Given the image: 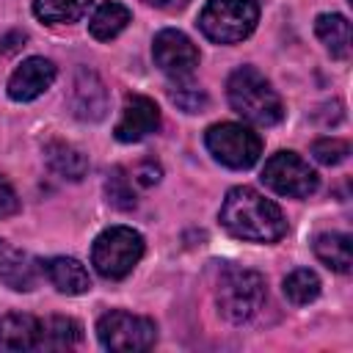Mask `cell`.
Segmentation results:
<instances>
[{
    "label": "cell",
    "mask_w": 353,
    "mask_h": 353,
    "mask_svg": "<svg viewBox=\"0 0 353 353\" xmlns=\"http://www.w3.org/2000/svg\"><path fill=\"white\" fill-rule=\"evenodd\" d=\"M91 0H33V11L41 22L61 25V22H74L83 17Z\"/></svg>",
    "instance_id": "obj_21"
},
{
    "label": "cell",
    "mask_w": 353,
    "mask_h": 353,
    "mask_svg": "<svg viewBox=\"0 0 353 353\" xmlns=\"http://www.w3.org/2000/svg\"><path fill=\"white\" fill-rule=\"evenodd\" d=\"M22 41H25V33L14 30V33H8V36H3V39H0V50H3V52H14Z\"/></svg>",
    "instance_id": "obj_28"
},
{
    "label": "cell",
    "mask_w": 353,
    "mask_h": 353,
    "mask_svg": "<svg viewBox=\"0 0 353 353\" xmlns=\"http://www.w3.org/2000/svg\"><path fill=\"white\" fill-rule=\"evenodd\" d=\"M160 176H163V168L154 163V160H143V163H138L135 168H132V182L135 185H141V188H152V185H157L160 182Z\"/></svg>",
    "instance_id": "obj_26"
},
{
    "label": "cell",
    "mask_w": 353,
    "mask_h": 353,
    "mask_svg": "<svg viewBox=\"0 0 353 353\" xmlns=\"http://www.w3.org/2000/svg\"><path fill=\"white\" fill-rule=\"evenodd\" d=\"M0 281L11 290H19V292H28L36 287L33 259L6 240H0Z\"/></svg>",
    "instance_id": "obj_14"
},
{
    "label": "cell",
    "mask_w": 353,
    "mask_h": 353,
    "mask_svg": "<svg viewBox=\"0 0 353 353\" xmlns=\"http://www.w3.org/2000/svg\"><path fill=\"white\" fill-rule=\"evenodd\" d=\"M146 3H152V6H157V8H163V11H179V8H185L190 0H146Z\"/></svg>",
    "instance_id": "obj_29"
},
{
    "label": "cell",
    "mask_w": 353,
    "mask_h": 353,
    "mask_svg": "<svg viewBox=\"0 0 353 353\" xmlns=\"http://www.w3.org/2000/svg\"><path fill=\"white\" fill-rule=\"evenodd\" d=\"M72 110L83 121H99L108 110V88L88 69L77 72V80L72 85Z\"/></svg>",
    "instance_id": "obj_12"
},
{
    "label": "cell",
    "mask_w": 353,
    "mask_h": 353,
    "mask_svg": "<svg viewBox=\"0 0 353 353\" xmlns=\"http://www.w3.org/2000/svg\"><path fill=\"white\" fill-rule=\"evenodd\" d=\"M256 19L259 6L254 0H210L201 8L199 28L218 44H234L256 28Z\"/></svg>",
    "instance_id": "obj_4"
},
{
    "label": "cell",
    "mask_w": 353,
    "mask_h": 353,
    "mask_svg": "<svg viewBox=\"0 0 353 353\" xmlns=\"http://www.w3.org/2000/svg\"><path fill=\"white\" fill-rule=\"evenodd\" d=\"M314 33L334 58L350 55V22L342 14H320L314 19Z\"/></svg>",
    "instance_id": "obj_17"
},
{
    "label": "cell",
    "mask_w": 353,
    "mask_h": 353,
    "mask_svg": "<svg viewBox=\"0 0 353 353\" xmlns=\"http://www.w3.org/2000/svg\"><path fill=\"white\" fill-rule=\"evenodd\" d=\"M143 256V237L130 226L105 229L91 248V262L105 279H124Z\"/></svg>",
    "instance_id": "obj_5"
},
{
    "label": "cell",
    "mask_w": 353,
    "mask_h": 353,
    "mask_svg": "<svg viewBox=\"0 0 353 353\" xmlns=\"http://www.w3.org/2000/svg\"><path fill=\"white\" fill-rule=\"evenodd\" d=\"M80 342V323L72 317H52L41 325V339L39 347L47 350H63Z\"/></svg>",
    "instance_id": "obj_20"
},
{
    "label": "cell",
    "mask_w": 353,
    "mask_h": 353,
    "mask_svg": "<svg viewBox=\"0 0 353 353\" xmlns=\"http://www.w3.org/2000/svg\"><path fill=\"white\" fill-rule=\"evenodd\" d=\"M127 25H130V8L121 6V3H116V0H110V3H102V6L97 8V14H94L91 22H88V30H91L94 39L110 41V39H116Z\"/></svg>",
    "instance_id": "obj_19"
},
{
    "label": "cell",
    "mask_w": 353,
    "mask_h": 353,
    "mask_svg": "<svg viewBox=\"0 0 353 353\" xmlns=\"http://www.w3.org/2000/svg\"><path fill=\"white\" fill-rule=\"evenodd\" d=\"M97 336L102 347L130 353V350H146L157 339V328L149 317L130 314V312H108L97 323Z\"/></svg>",
    "instance_id": "obj_7"
},
{
    "label": "cell",
    "mask_w": 353,
    "mask_h": 353,
    "mask_svg": "<svg viewBox=\"0 0 353 353\" xmlns=\"http://www.w3.org/2000/svg\"><path fill=\"white\" fill-rule=\"evenodd\" d=\"M41 339V323L33 314L11 312L0 317V350H33Z\"/></svg>",
    "instance_id": "obj_13"
},
{
    "label": "cell",
    "mask_w": 353,
    "mask_h": 353,
    "mask_svg": "<svg viewBox=\"0 0 353 353\" xmlns=\"http://www.w3.org/2000/svg\"><path fill=\"white\" fill-rule=\"evenodd\" d=\"M262 179L281 196L306 199L317 190V174L295 152H276L262 171Z\"/></svg>",
    "instance_id": "obj_8"
},
{
    "label": "cell",
    "mask_w": 353,
    "mask_h": 353,
    "mask_svg": "<svg viewBox=\"0 0 353 353\" xmlns=\"http://www.w3.org/2000/svg\"><path fill=\"white\" fill-rule=\"evenodd\" d=\"M207 149L212 152V157L229 168H251L259 154H262V141L254 130L243 127V124H212L204 135Z\"/></svg>",
    "instance_id": "obj_6"
},
{
    "label": "cell",
    "mask_w": 353,
    "mask_h": 353,
    "mask_svg": "<svg viewBox=\"0 0 353 353\" xmlns=\"http://www.w3.org/2000/svg\"><path fill=\"white\" fill-rule=\"evenodd\" d=\"M55 80V66L47 58H28L8 77V97L17 102H30L44 94Z\"/></svg>",
    "instance_id": "obj_11"
},
{
    "label": "cell",
    "mask_w": 353,
    "mask_h": 353,
    "mask_svg": "<svg viewBox=\"0 0 353 353\" xmlns=\"http://www.w3.org/2000/svg\"><path fill=\"white\" fill-rule=\"evenodd\" d=\"M312 154L323 165H336L350 154V146L342 138H320V141L312 143Z\"/></svg>",
    "instance_id": "obj_24"
},
{
    "label": "cell",
    "mask_w": 353,
    "mask_h": 353,
    "mask_svg": "<svg viewBox=\"0 0 353 353\" xmlns=\"http://www.w3.org/2000/svg\"><path fill=\"white\" fill-rule=\"evenodd\" d=\"M284 295H287L292 303H298V306L312 303V301L320 295V279H317V273L309 270V268L292 270V273L284 279Z\"/></svg>",
    "instance_id": "obj_22"
},
{
    "label": "cell",
    "mask_w": 353,
    "mask_h": 353,
    "mask_svg": "<svg viewBox=\"0 0 353 353\" xmlns=\"http://www.w3.org/2000/svg\"><path fill=\"white\" fill-rule=\"evenodd\" d=\"M19 210V199L14 193V188L8 185V179L0 176V218H8Z\"/></svg>",
    "instance_id": "obj_27"
},
{
    "label": "cell",
    "mask_w": 353,
    "mask_h": 353,
    "mask_svg": "<svg viewBox=\"0 0 353 353\" xmlns=\"http://www.w3.org/2000/svg\"><path fill=\"white\" fill-rule=\"evenodd\" d=\"M221 223L229 234L254 243H273L287 232L281 210L254 188H232L221 207Z\"/></svg>",
    "instance_id": "obj_1"
},
{
    "label": "cell",
    "mask_w": 353,
    "mask_h": 353,
    "mask_svg": "<svg viewBox=\"0 0 353 353\" xmlns=\"http://www.w3.org/2000/svg\"><path fill=\"white\" fill-rule=\"evenodd\" d=\"M265 303V279L256 270L229 265L218 279V306L232 323L251 320Z\"/></svg>",
    "instance_id": "obj_3"
},
{
    "label": "cell",
    "mask_w": 353,
    "mask_h": 353,
    "mask_svg": "<svg viewBox=\"0 0 353 353\" xmlns=\"http://www.w3.org/2000/svg\"><path fill=\"white\" fill-rule=\"evenodd\" d=\"M152 55H154V63L168 77H176V80L190 77L193 69L199 66V50H196V44L182 30H171V28L168 30H160L154 36Z\"/></svg>",
    "instance_id": "obj_9"
},
{
    "label": "cell",
    "mask_w": 353,
    "mask_h": 353,
    "mask_svg": "<svg viewBox=\"0 0 353 353\" xmlns=\"http://www.w3.org/2000/svg\"><path fill=\"white\" fill-rule=\"evenodd\" d=\"M44 160H47V165L58 174V176H63V179H83L85 176V171H88V160H85V154L77 149V146H72V143H63V141H50L47 146H44Z\"/></svg>",
    "instance_id": "obj_16"
},
{
    "label": "cell",
    "mask_w": 353,
    "mask_h": 353,
    "mask_svg": "<svg viewBox=\"0 0 353 353\" xmlns=\"http://www.w3.org/2000/svg\"><path fill=\"white\" fill-rule=\"evenodd\" d=\"M160 127V110L157 105L143 97V94H130L124 99V108H121V119L113 130V135L124 143H135L141 138H146L149 132H154Z\"/></svg>",
    "instance_id": "obj_10"
},
{
    "label": "cell",
    "mask_w": 353,
    "mask_h": 353,
    "mask_svg": "<svg viewBox=\"0 0 353 353\" xmlns=\"http://www.w3.org/2000/svg\"><path fill=\"white\" fill-rule=\"evenodd\" d=\"M171 99L185 113H199L207 105V94L201 88H196V85H176V88H171Z\"/></svg>",
    "instance_id": "obj_25"
},
{
    "label": "cell",
    "mask_w": 353,
    "mask_h": 353,
    "mask_svg": "<svg viewBox=\"0 0 353 353\" xmlns=\"http://www.w3.org/2000/svg\"><path fill=\"white\" fill-rule=\"evenodd\" d=\"M105 193H108V201H110L116 210H132V207H135L132 179L127 176V171H124L121 165L110 168L108 179H105Z\"/></svg>",
    "instance_id": "obj_23"
},
{
    "label": "cell",
    "mask_w": 353,
    "mask_h": 353,
    "mask_svg": "<svg viewBox=\"0 0 353 353\" xmlns=\"http://www.w3.org/2000/svg\"><path fill=\"white\" fill-rule=\"evenodd\" d=\"M44 273L47 279L52 281V287L58 292H66V295H83L91 290V276L88 270L72 259V256H55L50 262H44Z\"/></svg>",
    "instance_id": "obj_15"
},
{
    "label": "cell",
    "mask_w": 353,
    "mask_h": 353,
    "mask_svg": "<svg viewBox=\"0 0 353 353\" xmlns=\"http://www.w3.org/2000/svg\"><path fill=\"white\" fill-rule=\"evenodd\" d=\"M226 94H229V105L254 124L270 127L284 116V105L279 94L254 66H240L237 72H232L226 83Z\"/></svg>",
    "instance_id": "obj_2"
},
{
    "label": "cell",
    "mask_w": 353,
    "mask_h": 353,
    "mask_svg": "<svg viewBox=\"0 0 353 353\" xmlns=\"http://www.w3.org/2000/svg\"><path fill=\"white\" fill-rule=\"evenodd\" d=\"M314 254L323 265H328L336 273H347L353 265V248H350V237L339 234V232H325L314 237Z\"/></svg>",
    "instance_id": "obj_18"
}]
</instances>
